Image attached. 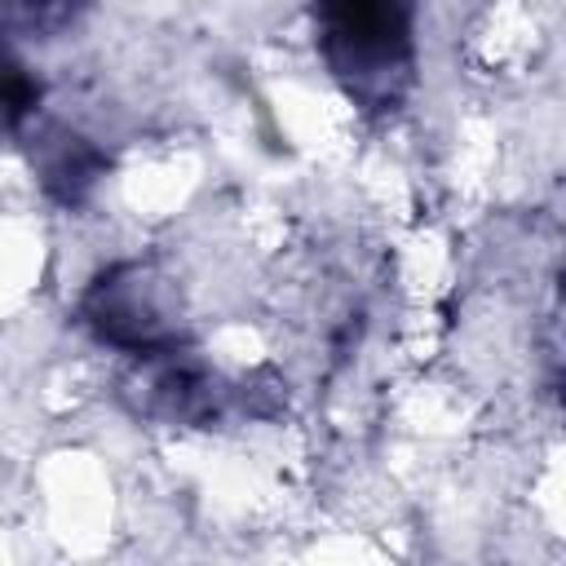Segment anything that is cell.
Returning <instances> with one entry per match:
<instances>
[{"mask_svg":"<svg viewBox=\"0 0 566 566\" xmlns=\"http://www.w3.org/2000/svg\"><path fill=\"white\" fill-rule=\"evenodd\" d=\"M40 97H44L40 75L0 40V137L27 133V124L35 119Z\"/></svg>","mask_w":566,"mask_h":566,"instance_id":"cell-5","label":"cell"},{"mask_svg":"<svg viewBox=\"0 0 566 566\" xmlns=\"http://www.w3.org/2000/svg\"><path fill=\"white\" fill-rule=\"evenodd\" d=\"M314 44L327 75L367 115L398 111L416 88V35L407 4L394 0L318 4Z\"/></svg>","mask_w":566,"mask_h":566,"instance_id":"cell-1","label":"cell"},{"mask_svg":"<svg viewBox=\"0 0 566 566\" xmlns=\"http://www.w3.org/2000/svg\"><path fill=\"white\" fill-rule=\"evenodd\" d=\"M80 18L75 4H0V35H31V40H49L62 27H71Z\"/></svg>","mask_w":566,"mask_h":566,"instance_id":"cell-6","label":"cell"},{"mask_svg":"<svg viewBox=\"0 0 566 566\" xmlns=\"http://www.w3.org/2000/svg\"><path fill=\"white\" fill-rule=\"evenodd\" d=\"M115 394L142 420L186 424V429H203V424L221 420L234 398L248 402V394H234V385H226L199 358L190 336L177 340V345L150 349V354H133L128 367L115 380Z\"/></svg>","mask_w":566,"mask_h":566,"instance_id":"cell-3","label":"cell"},{"mask_svg":"<svg viewBox=\"0 0 566 566\" xmlns=\"http://www.w3.org/2000/svg\"><path fill=\"white\" fill-rule=\"evenodd\" d=\"M22 142H27V159H31V172L40 181V190L62 208L88 203V195L111 172V155L71 124L40 119L35 128L22 133Z\"/></svg>","mask_w":566,"mask_h":566,"instance_id":"cell-4","label":"cell"},{"mask_svg":"<svg viewBox=\"0 0 566 566\" xmlns=\"http://www.w3.org/2000/svg\"><path fill=\"white\" fill-rule=\"evenodd\" d=\"M80 323L128 358L186 340L181 292L150 261H111L97 270L80 292Z\"/></svg>","mask_w":566,"mask_h":566,"instance_id":"cell-2","label":"cell"}]
</instances>
